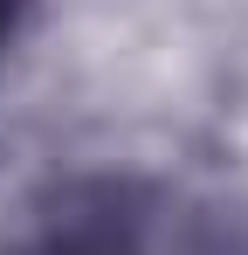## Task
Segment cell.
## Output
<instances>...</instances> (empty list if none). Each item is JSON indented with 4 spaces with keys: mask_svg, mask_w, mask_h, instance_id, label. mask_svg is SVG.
Segmentation results:
<instances>
[{
    "mask_svg": "<svg viewBox=\"0 0 248 255\" xmlns=\"http://www.w3.org/2000/svg\"><path fill=\"white\" fill-rule=\"evenodd\" d=\"M14 14H21V0H0V42H7V28H14Z\"/></svg>",
    "mask_w": 248,
    "mask_h": 255,
    "instance_id": "6da1fadb",
    "label": "cell"
}]
</instances>
